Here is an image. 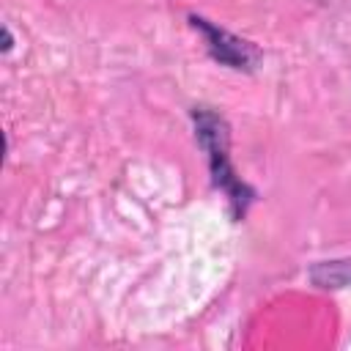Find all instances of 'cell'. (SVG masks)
Instances as JSON below:
<instances>
[{
    "instance_id": "1",
    "label": "cell",
    "mask_w": 351,
    "mask_h": 351,
    "mask_svg": "<svg viewBox=\"0 0 351 351\" xmlns=\"http://www.w3.org/2000/svg\"><path fill=\"white\" fill-rule=\"evenodd\" d=\"M189 123H192L195 143L206 156L208 181L228 203L230 222H236V225L244 222L250 208L258 203L261 195L233 165V156H230L233 126H230L228 115L211 104H192L189 107Z\"/></svg>"
},
{
    "instance_id": "2",
    "label": "cell",
    "mask_w": 351,
    "mask_h": 351,
    "mask_svg": "<svg viewBox=\"0 0 351 351\" xmlns=\"http://www.w3.org/2000/svg\"><path fill=\"white\" fill-rule=\"evenodd\" d=\"M186 22L203 38L206 55L217 66L230 69V71H239V74H255L261 69L263 49L255 41H250V38H244V36L222 27L219 22H214V19L203 16V14H195V11L186 14Z\"/></svg>"
},
{
    "instance_id": "3",
    "label": "cell",
    "mask_w": 351,
    "mask_h": 351,
    "mask_svg": "<svg viewBox=\"0 0 351 351\" xmlns=\"http://www.w3.org/2000/svg\"><path fill=\"white\" fill-rule=\"evenodd\" d=\"M307 280L318 291H343L351 288V258H329L307 266Z\"/></svg>"
},
{
    "instance_id": "4",
    "label": "cell",
    "mask_w": 351,
    "mask_h": 351,
    "mask_svg": "<svg viewBox=\"0 0 351 351\" xmlns=\"http://www.w3.org/2000/svg\"><path fill=\"white\" fill-rule=\"evenodd\" d=\"M0 36H3V47H0V52H3V55H8V52L14 49V44H16V38H14L11 25H8V22H3V25H0Z\"/></svg>"
}]
</instances>
